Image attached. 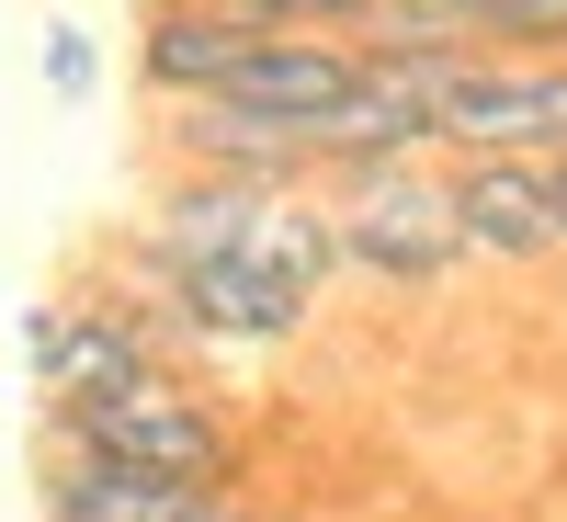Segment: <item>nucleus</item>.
<instances>
[{"label": "nucleus", "instance_id": "obj_2", "mask_svg": "<svg viewBox=\"0 0 567 522\" xmlns=\"http://www.w3.org/2000/svg\"><path fill=\"white\" fill-rule=\"evenodd\" d=\"M69 454H103V465H148V478L182 489H239V420H227L194 375H159V387H125V398H91L45 420Z\"/></svg>", "mask_w": 567, "mask_h": 522}, {"label": "nucleus", "instance_id": "obj_1", "mask_svg": "<svg viewBox=\"0 0 567 522\" xmlns=\"http://www.w3.org/2000/svg\"><path fill=\"white\" fill-rule=\"evenodd\" d=\"M125 273L159 307L171 341L205 352H272L318 318L329 273H341V205L318 194H272V182H205L182 171L159 182V205L125 227Z\"/></svg>", "mask_w": 567, "mask_h": 522}, {"label": "nucleus", "instance_id": "obj_8", "mask_svg": "<svg viewBox=\"0 0 567 522\" xmlns=\"http://www.w3.org/2000/svg\"><path fill=\"white\" fill-rule=\"evenodd\" d=\"M443 182H454V227L477 262H556L567 250L545 160H443Z\"/></svg>", "mask_w": 567, "mask_h": 522}, {"label": "nucleus", "instance_id": "obj_4", "mask_svg": "<svg viewBox=\"0 0 567 522\" xmlns=\"http://www.w3.org/2000/svg\"><path fill=\"white\" fill-rule=\"evenodd\" d=\"M23 341H34V387H45V420L58 409H91V398H125V387H159L171 364V329L148 296H103V307H34L23 318Z\"/></svg>", "mask_w": 567, "mask_h": 522}, {"label": "nucleus", "instance_id": "obj_10", "mask_svg": "<svg viewBox=\"0 0 567 522\" xmlns=\"http://www.w3.org/2000/svg\"><path fill=\"white\" fill-rule=\"evenodd\" d=\"M205 500L216 489H182V478H148V465H103V454L45 443L34 522H205Z\"/></svg>", "mask_w": 567, "mask_h": 522}, {"label": "nucleus", "instance_id": "obj_9", "mask_svg": "<svg viewBox=\"0 0 567 522\" xmlns=\"http://www.w3.org/2000/svg\"><path fill=\"white\" fill-rule=\"evenodd\" d=\"M171 160L205 171V182H272V194H307V182H318L307 136L272 125V114H239V103H182L171 114ZM318 194H329V182H318Z\"/></svg>", "mask_w": 567, "mask_h": 522}, {"label": "nucleus", "instance_id": "obj_3", "mask_svg": "<svg viewBox=\"0 0 567 522\" xmlns=\"http://www.w3.org/2000/svg\"><path fill=\"white\" fill-rule=\"evenodd\" d=\"M329 205H341V273H374V284H443L465 273L477 250H465V227H454V182L443 171H352V182H329Z\"/></svg>", "mask_w": 567, "mask_h": 522}, {"label": "nucleus", "instance_id": "obj_6", "mask_svg": "<svg viewBox=\"0 0 567 522\" xmlns=\"http://www.w3.org/2000/svg\"><path fill=\"white\" fill-rule=\"evenodd\" d=\"M363 91H374V58H363V45H341V34H261L250 58H239V80L216 91V103L296 125V136H307V160H318V136L341 125Z\"/></svg>", "mask_w": 567, "mask_h": 522}, {"label": "nucleus", "instance_id": "obj_5", "mask_svg": "<svg viewBox=\"0 0 567 522\" xmlns=\"http://www.w3.org/2000/svg\"><path fill=\"white\" fill-rule=\"evenodd\" d=\"M443 160H567V58H465L432 103Z\"/></svg>", "mask_w": 567, "mask_h": 522}, {"label": "nucleus", "instance_id": "obj_11", "mask_svg": "<svg viewBox=\"0 0 567 522\" xmlns=\"http://www.w3.org/2000/svg\"><path fill=\"white\" fill-rule=\"evenodd\" d=\"M239 23H261V34H363L386 0H227Z\"/></svg>", "mask_w": 567, "mask_h": 522}, {"label": "nucleus", "instance_id": "obj_12", "mask_svg": "<svg viewBox=\"0 0 567 522\" xmlns=\"http://www.w3.org/2000/svg\"><path fill=\"white\" fill-rule=\"evenodd\" d=\"M45 91H58V103H91V91H103V45H91V23H45Z\"/></svg>", "mask_w": 567, "mask_h": 522}, {"label": "nucleus", "instance_id": "obj_7", "mask_svg": "<svg viewBox=\"0 0 567 522\" xmlns=\"http://www.w3.org/2000/svg\"><path fill=\"white\" fill-rule=\"evenodd\" d=\"M250 45H261V23H239L227 0H136L125 58H136V91L182 114V103H216Z\"/></svg>", "mask_w": 567, "mask_h": 522}, {"label": "nucleus", "instance_id": "obj_13", "mask_svg": "<svg viewBox=\"0 0 567 522\" xmlns=\"http://www.w3.org/2000/svg\"><path fill=\"white\" fill-rule=\"evenodd\" d=\"M545 182H556V227H567V160H545Z\"/></svg>", "mask_w": 567, "mask_h": 522}]
</instances>
